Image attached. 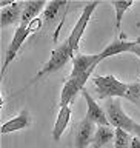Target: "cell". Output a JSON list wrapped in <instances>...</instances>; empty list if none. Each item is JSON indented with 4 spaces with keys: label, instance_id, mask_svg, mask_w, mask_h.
Wrapping results in <instances>:
<instances>
[{
    "label": "cell",
    "instance_id": "cell-1",
    "mask_svg": "<svg viewBox=\"0 0 140 148\" xmlns=\"http://www.w3.org/2000/svg\"><path fill=\"white\" fill-rule=\"evenodd\" d=\"M42 28V18L37 17L36 20H32L29 25L23 26V25H18L16 32H14V37L11 40V43L8 45L6 51H5V60H3V66H2V71H0V74H2V79L5 76V73H6L8 66L11 65V62H14V59L17 57L18 51H20V48L23 46V43H25V40L29 37L32 32H36L37 29H40Z\"/></svg>",
    "mask_w": 140,
    "mask_h": 148
},
{
    "label": "cell",
    "instance_id": "cell-2",
    "mask_svg": "<svg viewBox=\"0 0 140 148\" xmlns=\"http://www.w3.org/2000/svg\"><path fill=\"white\" fill-rule=\"evenodd\" d=\"M72 59H74V53L71 51V48H69L68 40H65L63 43H60L55 49H53L49 60L43 65V68H42L40 71L36 74V77L32 79L29 83H28V86H31L32 83H36L37 80H40V79H43L46 76H51V74L57 73L59 69H62L65 65L69 62V60L72 62Z\"/></svg>",
    "mask_w": 140,
    "mask_h": 148
},
{
    "label": "cell",
    "instance_id": "cell-3",
    "mask_svg": "<svg viewBox=\"0 0 140 148\" xmlns=\"http://www.w3.org/2000/svg\"><path fill=\"white\" fill-rule=\"evenodd\" d=\"M94 90L99 99H125L128 92V83L120 82L115 76H96L92 79Z\"/></svg>",
    "mask_w": 140,
    "mask_h": 148
},
{
    "label": "cell",
    "instance_id": "cell-4",
    "mask_svg": "<svg viewBox=\"0 0 140 148\" xmlns=\"http://www.w3.org/2000/svg\"><path fill=\"white\" fill-rule=\"evenodd\" d=\"M99 5H100L99 2H91V3H88L86 6L83 8L80 17H79V20L76 22V25H74L69 37L66 39L68 43H69V48H71V51L74 53V56H76V53L79 51L80 40H82L83 34H85V31H86V26H88V23H89L91 17H92V12L96 11V8L99 6Z\"/></svg>",
    "mask_w": 140,
    "mask_h": 148
},
{
    "label": "cell",
    "instance_id": "cell-5",
    "mask_svg": "<svg viewBox=\"0 0 140 148\" xmlns=\"http://www.w3.org/2000/svg\"><path fill=\"white\" fill-rule=\"evenodd\" d=\"M105 111H106V117L109 120V125L113 128L125 130V131H128V133L132 131V127L136 122L123 111L120 99L108 100L106 102V106H105Z\"/></svg>",
    "mask_w": 140,
    "mask_h": 148
},
{
    "label": "cell",
    "instance_id": "cell-6",
    "mask_svg": "<svg viewBox=\"0 0 140 148\" xmlns=\"http://www.w3.org/2000/svg\"><path fill=\"white\" fill-rule=\"evenodd\" d=\"M92 73H86L83 76L79 77H71L69 76L63 83L62 92H60V106H71V103L76 100V97L79 96V92H82L85 90V85L88 82V79L91 77Z\"/></svg>",
    "mask_w": 140,
    "mask_h": 148
},
{
    "label": "cell",
    "instance_id": "cell-7",
    "mask_svg": "<svg viewBox=\"0 0 140 148\" xmlns=\"http://www.w3.org/2000/svg\"><path fill=\"white\" fill-rule=\"evenodd\" d=\"M23 2H2L0 3V26L8 28L22 22Z\"/></svg>",
    "mask_w": 140,
    "mask_h": 148
},
{
    "label": "cell",
    "instance_id": "cell-8",
    "mask_svg": "<svg viewBox=\"0 0 140 148\" xmlns=\"http://www.w3.org/2000/svg\"><path fill=\"white\" fill-rule=\"evenodd\" d=\"M82 94L86 100V116L85 117H88L91 122H94L97 127H111L109 120L106 117L105 108H102V106L96 102V99H92V96L86 90H83Z\"/></svg>",
    "mask_w": 140,
    "mask_h": 148
},
{
    "label": "cell",
    "instance_id": "cell-9",
    "mask_svg": "<svg viewBox=\"0 0 140 148\" xmlns=\"http://www.w3.org/2000/svg\"><path fill=\"white\" fill-rule=\"evenodd\" d=\"M96 123L91 122L88 117L82 119L76 130V139H74V148H89L96 134Z\"/></svg>",
    "mask_w": 140,
    "mask_h": 148
},
{
    "label": "cell",
    "instance_id": "cell-10",
    "mask_svg": "<svg viewBox=\"0 0 140 148\" xmlns=\"http://www.w3.org/2000/svg\"><path fill=\"white\" fill-rule=\"evenodd\" d=\"M97 65H99L97 54H76L72 59L71 77H79L86 73H94Z\"/></svg>",
    "mask_w": 140,
    "mask_h": 148
},
{
    "label": "cell",
    "instance_id": "cell-11",
    "mask_svg": "<svg viewBox=\"0 0 140 148\" xmlns=\"http://www.w3.org/2000/svg\"><path fill=\"white\" fill-rule=\"evenodd\" d=\"M137 43V40H128V39H115L106 46L105 49H102V53H99V63L103 62L105 59H109L113 56L122 54V53H129L131 48Z\"/></svg>",
    "mask_w": 140,
    "mask_h": 148
},
{
    "label": "cell",
    "instance_id": "cell-12",
    "mask_svg": "<svg viewBox=\"0 0 140 148\" xmlns=\"http://www.w3.org/2000/svg\"><path fill=\"white\" fill-rule=\"evenodd\" d=\"M31 125V114L28 110H22L20 114H17L16 117L6 120L5 123H2V134H9V133H16L20 130H25Z\"/></svg>",
    "mask_w": 140,
    "mask_h": 148
},
{
    "label": "cell",
    "instance_id": "cell-13",
    "mask_svg": "<svg viewBox=\"0 0 140 148\" xmlns=\"http://www.w3.org/2000/svg\"><path fill=\"white\" fill-rule=\"evenodd\" d=\"M46 2L39 0V2H23V8H22V22L20 25L26 26L29 25L32 20H36L39 17V12H43L46 8Z\"/></svg>",
    "mask_w": 140,
    "mask_h": 148
},
{
    "label": "cell",
    "instance_id": "cell-14",
    "mask_svg": "<svg viewBox=\"0 0 140 148\" xmlns=\"http://www.w3.org/2000/svg\"><path fill=\"white\" fill-rule=\"evenodd\" d=\"M69 120H71V106H60L57 119H55V123L53 127V139L54 140H60V137L66 131Z\"/></svg>",
    "mask_w": 140,
    "mask_h": 148
},
{
    "label": "cell",
    "instance_id": "cell-15",
    "mask_svg": "<svg viewBox=\"0 0 140 148\" xmlns=\"http://www.w3.org/2000/svg\"><path fill=\"white\" fill-rule=\"evenodd\" d=\"M115 139V128L113 127H97L96 134L92 139L91 148H103L105 145L114 142Z\"/></svg>",
    "mask_w": 140,
    "mask_h": 148
},
{
    "label": "cell",
    "instance_id": "cell-16",
    "mask_svg": "<svg viewBox=\"0 0 140 148\" xmlns=\"http://www.w3.org/2000/svg\"><path fill=\"white\" fill-rule=\"evenodd\" d=\"M68 6V3L65 0H60V2H49L46 5L45 11H43V18L46 23H53L55 20V17L60 14L62 9H65Z\"/></svg>",
    "mask_w": 140,
    "mask_h": 148
},
{
    "label": "cell",
    "instance_id": "cell-17",
    "mask_svg": "<svg viewBox=\"0 0 140 148\" xmlns=\"http://www.w3.org/2000/svg\"><path fill=\"white\" fill-rule=\"evenodd\" d=\"M113 8L115 9V29H120V26H122V20H123V16L125 12L128 11L129 8L132 6V2H113Z\"/></svg>",
    "mask_w": 140,
    "mask_h": 148
},
{
    "label": "cell",
    "instance_id": "cell-18",
    "mask_svg": "<svg viewBox=\"0 0 140 148\" xmlns=\"http://www.w3.org/2000/svg\"><path fill=\"white\" fill-rule=\"evenodd\" d=\"M132 140V134L125 131V130H115V139H114V148H129Z\"/></svg>",
    "mask_w": 140,
    "mask_h": 148
},
{
    "label": "cell",
    "instance_id": "cell-19",
    "mask_svg": "<svg viewBox=\"0 0 140 148\" xmlns=\"http://www.w3.org/2000/svg\"><path fill=\"white\" fill-rule=\"evenodd\" d=\"M125 99L129 100L134 105H137L140 108V82L128 83V92H126V96H125Z\"/></svg>",
    "mask_w": 140,
    "mask_h": 148
},
{
    "label": "cell",
    "instance_id": "cell-20",
    "mask_svg": "<svg viewBox=\"0 0 140 148\" xmlns=\"http://www.w3.org/2000/svg\"><path fill=\"white\" fill-rule=\"evenodd\" d=\"M129 53H131V54H134V56H137V57L140 59V40H137V43L132 46Z\"/></svg>",
    "mask_w": 140,
    "mask_h": 148
},
{
    "label": "cell",
    "instance_id": "cell-21",
    "mask_svg": "<svg viewBox=\"0 0 140 148\" xmlns=\"http://www.w3.org/2000/svg\"><path fill=\"white\" fill-rule=\"evenodd\" d=\"M131 134L132 136H136L139 140H140V123H134V127H132V131H131Z\"/></svg>",
    "mask_w": 140,
    "mask_h": 148
},
{
    "label": "cell",
    "instance_id": "cell-22",
    "mask_svg": "<svg viewBox=\"0 0 140 148\" xmlns=\"http://www.w3.org/2000/svg\"><path fill=\"white\" fill-rule=\"evenodd\" d=\"M129 148H140V140L136 137V136H132V140H131V147Z\"/></svg>",
    "mask_w": 140,
    "mask_h": 148
}]
</instances>
